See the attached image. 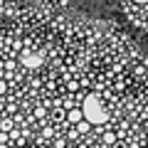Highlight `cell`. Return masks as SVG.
Segmentation results:
<instances>
[{
  "label": "cell",
  "instance_id": "obj_1",
  "mask_svg": "<svg viewBox=\"0 0 148 148\" xmlns=\"http://www.w3.org/2000/svg\"><path fill=\"white\" fill-rule=\"evenodd\" d=\"M82 111H84V121L91 123V126H99V123H106L109 121V114L106 109L101 106V99L96 94H89L82 104Z\"/></svg>",
  "mask_w": 148,
  "mask_h": 148
},
{
  "label": "cell",
  "instance_id": "obj_2",
  "mask_svg": "<svg viewBox=\"0 0 148 148\" xmlns=\"http://www.w3.org/2000/svg\"><path fill=\"white\" fill-rule=\"evenodd\" d=\"M20 62L25 64V67H32V69H37V67H42L45 57H42L40 52H22V54H20Z\"/></svg>",
  "mask_w": 148,
  "mask_h": 148
},
{
  "label": "cell",
  "instance_id": "obj_3",
  "mask_svg": "<svg viewBox=\"0 0 148 148\" xmlns=\"http://www.w3.org/2000/svg\"><path fill=\"white\" fill-rule=\"evenodd\" d=\"M69 121H72V123H82V121H84V111H82V109H72V111H69Z\"/></svg>",
  "mask_w": 148,
  "mask_h": 148
},
{
  "label": "cell",
  "instance_id": "obj_4",
  "mask_svg": "<svg viewBox=\"0 0 148 148\" xmlns=\"http://www.w3.org/2000/svg\"><path fill=\"white\" fill-rule=\"evenodd\" d=\"M3 91H5V82L0 79V94H3Z\"/></svg>",
  "mask_w": 148,
  "mask_h": 148
},
{
  "label": "cell",
  "instance_id": "obj_5",
  "mask_svg": "<svg viewBox=\"0 0 148 148\" xmlns=\"http://www.w3.org/2000/svg\"><path fill=\"white\" fill-rule=\"evenodd\" d=\"M133 3H141V5H143V3H148V0H133Z\"/></svg>",
  "mask_w": 148,
  "mask_h": 148
}]
</instances>
